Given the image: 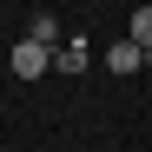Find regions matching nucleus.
<instances>
[{
    "label": "nucleus",
    "mask_w": 152,
    "mask_h": 152,
    "mask_svg": "<svg viewBox=\"0 0 152 152\" xmlns=\"http://www.w3.org/2000/svg\"><path fill=\"white\" fill-rule=\"evenodd\" d=\"M46 66H53V46H40V40H20L13 46V73H20V80H40Z\"/></svg>",
    "instance_id": "f257e3e1"
},
{
    "label": "nucleus",
    "mask_w": 152,
    "mask_h": 152,
    "mask_svg": "<svg viewBox=\"0 0 152 152\" xmlns=\"http://www.w3.org/2000/svg\"><path fill=\"white\" fill-rule=\"evenodd\" d=\"M139 60H145L139 40H113V46H106V66H113V73H139Z\"/></svg>",
    "instance_id": "f03ea898"
},
{
    "label": "nucleus",
    "mask_w": 152,
    "mask_h": 152,
    "mask_svg": "<svg viewBox=\"0 0 152 152\" xmlns=\"http://www.w3.org/2000/svg\"><path fill=\"white\" fill-rule=\"evenodd\" d=\"M53 66H60V73H86V40H60Z\"/></svg>",
    "instance_id": "7ed1b4c3"
},
{
    "label": "nucleus",
    "mask_w": 152,
    "mask_h": 152,
    "mask_svg": "<svg viewBox=\"0 0 152 152\" xmlns=\"http://www.w3.org/2000/svg\"><path fill=\"white\" fill-rule=\"evenodd\" d=\"M27 40H40V46H53V53H60V20H53V13H33Z\"/></svg>",
    "instance_id": "20e7f679"
},
{
    "label": "nucleus",
    "mask_w": 152,
    "mask_h": 152,
    "mask_svg": "<svg viewBox=\"0 0 152 152\" xmlns=\"http://www.w3.org/2000/svg\"><path fill=\"white\" fill-rule=\"evenodd\" d=\"M126 40H139V46H145V53H152V0H145V7L132 13V33H126Z\"/></svg>",
    "instance_id": "39448f33"
},
{
    "label": "nucleus",
    "mask_w": 152,
    "mask_h": 152,
    "mask_svg": "<svg viewBox=\"0 0 152 152\" xmlns=\"http://www.w3.org/2000/svg\"><path fill=\"white\" fill-rule=\"evenodd\" d=\"M145 66H152V53H145Z\"/></svg>",
    "instance_id": "423d86ee"
}]
</instances>
